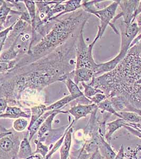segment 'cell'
<instances>
[{"label":"cell","instance_id":"cell-1","mask_svg":"<svg viewBox=\"0 0 141 159\" xmlns=\"http://www.w3.org/2000/svg\"><path fill=\"white\" fill-rule=\"evenodd\" d=\"M80 31L54 51L36 61L15 68L1 75L12 89L15 100L26 90L41 91L52 83L62 81L76 69V48Z\"/></svg>","mask_w":141,"mask_h":159},{"label":"cell","instance_id":"cell-2","mask_svg":"<svg viewBox=\"0 0 141 159\" xmlns=\"http://www.w3.org/2000/svg\"><path fill=\"white\" fill-rule=\"evenodd\" d=\"M141 39L129 49L126 55L114 70L94 77L89 83L103 91L107 98L123 96L129 100L140 91Z\"/></svg>","mask_w":141,"mask_h":159},{"label":"cell","instance_id":"cell-3","mask_svg":"<svg viewBox=\"0 0 141 159\" xmlns=\"http://www.w3.org/2000/svg\"><path fill=\"white\" fill-rule=\"evenodd\" d=\"M91 15L80 8L53 20L54 23L51 30L18 61L15 68L36 61L63 45L87 22Z\"/></svg>","mask_w":141,"mask_h":159},{"label":"cell","instance_id":"cell-4","mask_svg":"<svg viewBox=\"0 0 141 159\" xmlns=\"http://www.w3.org/2000/svg\"><path fill=\"white\" fill-rule=\"evenodd\" d=\"M119 27L121 34V46L119 53L113 60L104 63L99 64L98 65L97 70L95 75V77L100 74L103 75L109 72L117 66V65L125 58L132 42L140 30V28L136 22L130 24L127 27L123 21H121Z\"/></svg>","mask_w":141,"mask_h":159},{"label":"cell","instance_id":"cell-5","mask_svg":"<svg viewBox=\"0 0 141 159\" xmlns=\"http://www.w3.org/2000/svg\"><path fill=\"white\" fill-rule=\"evenodd\" d=\"M84 28L85 25H83L80 31L77 43L76 69L80 68L91 69L95 72V75L98 64L94 61L92 56V49L97 40L100 38V34L97 33L93 42L88 46L83 38Z\"/></svg>","mask_w":141,"mask_h":159},{"label":"cell","instance_id":"cell-6","mask_svg":"<svg viewBox=\"0 0 141 159\" xmlns=\"http://www.w3.org/2000/svg\"><path fill=\"white\" fill-rule=\"evenodd\" d=\"M118 6L119 1H115L105 8L91 13V15L96 16L100 19V24L98 25V33L100 34V38L103 36L107 25H110Z\"/></svg>","mask_w":141,"mask_h":159},{"label":"cell","instance_id":"cell-7","mask_svg":"<svg viewBox=\"0 0 141 159\" xmlns=\"http://www.w3.org/2000/svg\"><path fill=\"white\" fill-rule=\"evenodd\" d=\"M140 1H119V6L122 10L121 12L114 17L111 22L110 26L113 29L115 27L114 23L119 18L123 17V22L128 27L130 24L134 23V13L137 9Z\"/></svg>","mask_w":141,"mask_h":159},{"label":"cell","instance_id":"cell-8","mask_svg":"<svg viewBox=\"0 0 141 159\" xmlns=\"http://www.w3.org/2000/svg\"><path fill=\"white\" fill-rule=\"evenodd\" d=\"M97 105L92 103L88 105H83L81 103L71 107L67 111L75 118V121H77L82 118L86 117L87 115L92 114L95 110H97Z\"/></svg>","mask_w":141,"mask_h":159},{"label":"cell","instance_id":"cell-9","mask_svg":"<svg viewBox=\"0 0 141 159\" xmlns=\"http://www.w3.org/2000/svg\"><path fill=\"white\" fill-rule=\"evenodd\" d=\"M95 77V72L91 69L80 68L75 69L73 72L74 81L78 85L79 83L88 82L92 80Z\"/></svg>","mask_w":141,"mask_h":159},{"label":"cell","instance_id":"cell-10","mask_svg":"<svg viewBox=\"0 0 141 159\" xmlns=\"http://www.w3.org/2000/svg\"><path fill=\"white\" fill-rule=\"evenodd\" d=\"M67 111H62L61 110H55L53 114L45 119L41 126H40V129L38 132V136L39 141L42 140V138L48 132H50L52 130V124L53 120L55 117L60 114H67Z\"/></svg>","mask_w":141,"mask_h":159},{"label":"cell","instance_id":"cell-11","mask_svg":"<svg viewBox=\"0 0 141 159\" xmlns=\"http://www.w3.org/2000/svg\"><path fill=\"white\" fill-rule=\"evenodd\" d=\"M74 120L69 126V129L67 130L65 138L60 148V159H68L69 157V151L70 149L71 141H72V134L73 132L72 125L75 123Z\"/></svg>","mask_w":141,"mask_h":159},{"label":"cell","instance_id":"cell-12","mask_svg":"<svg viewBox=\"0 0 141 159\" xmlns=\"http://www.w3.org/2000/svg\"><path fill=\"white\" fill-rule=\"evenodd\" d=\"M115 110L118 112L122 111H130L133 107L129 101L123 96H115L109 98Z\"/></svg>","mask_w":141,"mask_h":159},{"label":"cell","instance_id":"cell-13","mask_svg":"<svg viewBox=\"0 0 141 159\" xmlns=\"http://www.w3.org/2000/svg\"><path fill=\"white\" fill-rule=\"evenodd\" d=\"M30 117L31 115H29L27 112L24 111L20 108L16 106H7L4 113L0 115L1 118L18 119L20 118H29Z\"/></svg>","mask_w":141,"mask_h":159},{"label":"cell","instance_id":"cell-14","mask_svg":"<svg viewBox=\"0 0 141 159\" xmlns=\"http://www.w3.org/2000/svg\"><path fill=\"white\" fill-rule=\"evenodd\" d=\"M73 72L70 73L69 75H68L62 80V82L65 84L67 89L69 91L70 94L73 96L77 99L78 98H81V97H85V96L83 94V93L80 90L79 87H78V85L74 81H72Z\"/></svg>","mask_w":141,"mask_h":159},{"label":"cell","instance_id":"cell-15","mask_svg":"<svg viewBox=\"0 0 141 159\" xmlns=\"http://www.w3.org/2000/svg\"><path fill=\"white\" fill-rule=\"evenodd\" d=\"M127 122L122 118L116 119L110 123H107L106 127L105 138L107 142L111 139V137L115 132L118 129L126 125Z\"/></svg>","mask_w":141,"mask_h":159},{"label":"cell","instance_id":"cell-16","mask_svg":"<svg viewBox=\"0 0 141 159\" xmlns=\"http://www.w3.org/2000/svg\"><path fill=\"white\" fill-rule=\"evenodd\" d=\"M82 1L81 0H70V1H65L63 3L65 6V9L62 12L58 15H57L51 19V20H54L55 19L59 18L60 16H64L66 14L74 12L77 10L82 8Z\"/></svg>","mask_w":141,"mask_h":159},{"label":"cell","instance_id":"cell-17","mask_svg":"<svg viewBox=\"0 0 141 159\" xmlns=\"http://www.w3.org/2000/svg\"><path fill=\"white\" fill-rule=\"evenodd\" d=\"M33 156H34V154L32 151L29 138L25 137L20 143L18 158L19 159H27Z\"/></svg>","mask_w":141,"mask_h":159},{"label":"cell","instance_id":"cell-18","mask_svg":"<svg viewBox=\"0 0 141 159\" xmlns=\"http://www.w3.org/2000/svg\"><path fill=\"white\" fill-rule=\"evenodd\" d=\"M47 106L44 104H39L38 106L31 107V120L29 124V127L28 129H29L33 124L38 120L39 118L45 113L47 110Z\"/></svg>","mask_w":141,"mask_h":159},{"label":"cell","instance_id":"cell-19","mask_svg":"<svg viewBox=\"0 0 141 159\" xmlns=\"http://www.w3.org/2000/svg\"><path fill=\"white\" fill-rule=\"evenodd\" d=\"M55 111V110H54ZM54 111H47L45 113H44L43 115H42L39 119L35 122L32 126L28 130H29V141H31L33 137L34 136L36 132H38V130L40 129V126H41L42 124H43L44 121H45V119L48 117L50 115L53 114Z\"/></svg>","mask_w":141,"mask_h":159},{"label":"cell","instance_id":"cell-20","mask_svg":"<svg viewBox=\"0 0 141 159\" xmlns=\"http://www.w3.org/2000/svg\"><path fill=\"white\" fill-rule=\"evenodd\" d=\"M11 7L8 3L7 1H0V24L1 30H3L4 25L6 24V20L8 17L9 13L11 12Z\"/></svg>","mask_w":141,"mask_h":159},{"label":"cell","instance_id":"cell-21","mask_svg":"<svg viewBox=\"0 0 141 159\" xmlns=\"http://www.w3.org/2000/svg\"><path fill=\"white\" fill-rule=\"evenodd\" d=\"M99 144L101 147V150L105 159H114L116 154L113 150L110 145L105 141L103 136L100 135Z\"/></svg>","mask_w":141,"mask_h":159},{"label":"cell","instance_id":"cell-22","mask_svg":"<svg viewBox=\"0 0 141 159\" xmlns=\"http://www.w3.org/2000/svg\"><path fill=\"white\" fill-rule=\"evenodd\" d=\"M75 99H76V98L71 96V94H69L68 96H66L59 100L47 107L46 110L54 111V110H60V109H62V107L65 106L66 105H67L68 103H70V102Z\"/></svg>","mask_w":141,"mask_h":159},{"label":"cell","instance_id":"cell-23","mask_svg":"<svg viewBox=\"0 0 141 159\" xmlns=\"http://www.w3.org/2000/svg\"><path fill=\"white\" fill-rule=\"evenodd\" d=\"M12 134L11 132L5 133L4 135L1 136L0 148L1 150L5 153H8L12 150L14 147V142L8 135Z\"/></svg>","mask_w":141,"mask_h":159},{"label":"cell","instance_id":"cell-24","mask_svg":"<svg viewBox=\"0 0 141 159\" xmlns=\"http://www.w3.org/2000/svg\"><path fill=\"white\" fill-rule=\"evenodd\" d=\"M118 114L122 119L128 123L141 124V116L135 112L122 111L118 112Z\"/></svg>","mask_w":141,"mask_h":159},{"label":"cell","instance_id":"cell-25","mask_svg":"<svg viewBox=\"0 0 141 159\" xmlns=\"http://www.w3.org/2000/svg\"><path fill=\"white\" fill-rule=\"evenodd\" d=\"M98 109H101L103 111H106L109 114H113L116 117L122 118L121 116L115 110L114 107L113 106L112 103L111 102L110 99L109 98H107L106 99L104 100L101 103L97 105Z\"/></svg>","mask_w":141,"mask_h":159},{"label":"cell","instance_id":"cell-26","mask_svg":"<svg viewBox=\"0 0 141 159\" xmlns=\"http://www.w3.org/2000/svg\"><path fill=\"white\" fill-rule=\"evenodd\" d=\"M24 2L25 4L28 11L30 15V16L31 17V22H32L31 27H32L35 24L36 17V4L35 1H27L26 0V1H24Z\"/></svg>","mask_w":141,"mask_h":159},{"label":"cell","instance_id":"cell-27","mask_svg":"<svg viewBox=\"0 0 141 159\" xmlns=\"http://www.w3.org/2000/svg\"><path fill=\"white\" fill-rule=\"evenodd\" d=\"M82 84L84 88V93L85 97L89 99L90 98H92V97L95 96L97 93H104L103 91L100 89H97L94 87L91 86L89 84H86L85 82H82Z\"/></svg>","mask_w":141,"mask_h":159},{"label":"cell","instance_id":"cell-28","mask_svg":"<svg viewBox=\"0 0 141 159\" xmlns=\"http://www.w3.org/2000/svg\"><path fill=\"white\" fill-rule=\"evenodd\" d=\"M29 122L24 118L16 119L13 124V127L16 132H23L29 127Z\"/></svg>","mask_w":141,"mask_h":159},{"label":"cell","instance_id":"cell-29","mask_svg":"<svg viewBox=\"0 0 141 159\" xmlns=\"http://www.w3.org/2000/svg\"><path fill=\"white\" fill-rule=\"evenodd\" d=\"M35 143L36 144V150L33 153V154H40L43 157H45L49 152V148L47 145H44L41 141L39 140H35Z\"/></svg>","mask_w":141,"mask_h":159},{"label":"cell","instance_id":"cell-30","mask_svg":"<svg viewBox=\"0 0 141 159\" xmlns=\"http://www.w3.org/2000/svg\"><path fill=\"white\" fill-rule=\"evenodd\" d=\"M16 22H15V23L12 24V25H10L9 27L6 28V29H4L3 30L1 31V33H0V46H1V48H1V52H2L3 48L4 46V44L6 43V40L7 39L8 35L9 34V33H10V31L12 30L13 28L14 27V26H15V24H16Z\"/></svg>","mask_w":141,"mask_h":159},{"label":"cell","instance_id":"cell-31","mask_svg":"<svg viewBox=\"0 0 141 159\" xmlns=\"http://www.w3.org/2000/svg\"><path fill=\"white\" fill-rule=\"evenodd\" d=\"M107 97L104 93H97L95 96L92 97V98H90L89 100H91V102L94 104L98 105L101 103V102H103L104 100L106 99Z\"/></svg>","mask_w":141,"mask_h":159},{"label":"cell","instance_id":"cell-32","mask_svg":"<svg viewBox=\"0 0 141 159\" xmlns=\"http://www.w3.org/2000/svg\"><path fill=\"white\" fill-rule=\"evenodd\" d=\"M19 19L21 20H22L24 21H25L27 22V24H29L30 25H31L32 22H31V17L30 16L29 12L28 10L24 11L21 13V15L20 16Z\"/></svg>","mask_w":141,"mask_h":159},{"label":"cell","instance_id":"cell-33","mask_svg":"<svg viewBox=\"0 0 141 159\" xmlns=\"http://www.w3.org/2000/svg\"><path fill=\"white\" fill-rule=\"evenodd\" d=\"M8 102L6 99L3 98L0 99V112L1 114H3L6 111V109L7 108Z\"/></svg>","mask_w":141,"mask_h":159},{"label":"cell","instance_id":"cell-34","mask_svg":"<svg viewBox=\"0 0 141 159\" xmlns=\"http://www.w3.org/2000/svg\"><path fill=\"white\" fill-rule=\"evenodd\" d=\"M124 127H125L127 130H129V132L131 133L133 135H134L136 136V137H138V138L141 139V132H139V130H136V129H134V128H133L132 127L126 126V125H125Z\"/></svg>","mask_w":141,"mask_h":159},{"label":"cell","instance_id":"cell-35","mask_svg":"<svg viewBox=\"0 0 141 159\" xmlns=\"http://www.w3.org/2000/svg\"><path fill=\"white\" fill-rule=\"evenodd\" d=\"M124 148L123 145H122L121 148L119 149V152H118V154L114 159H124Z\"/></svg>","mask_w":141,"mask_h":159},{"label":"cell","instance_id":"cell-36","mask_svg":"<svg viewBox=\"0 0 141 159\" xmlns=\"http://www.w3.org/2000/svg\"><path fill=\"white\" fill-rule=\"evenodd\" d=\"M89 159H103V157L101 156L98 148L96 150V151H95L94 153Z\"/></svg>","mask_w":141,"mask_h":159},{"label":"cell","instance_id":"cell-37","mask_svg":"<svg viewBox=\"0 0 141 159\" xmlns=\"http://www.w3.org/2000/svg\"><path fill=\"white\" fill-rule=\"evenodd\" d=\"M141 13V1H139V5H138V7H137V9L136 10L135 12L134 13V20H133V21L135 22V20L136 18V17L139 16V15H140Z\"/></svg>","mask_w":141,"mask_h":159},{"label":"cell","instance_id":"cell-38","mask_svg":"<svg viewBox=\"0 0 141 159\" xmlns=\"http://www.w3.org/2000/svg\"><path fill=\"white\" fill-rule=\"evenodd\" d=\"M126 126L132 127L133 128H137L141 130V124H132V123H127Z\"/></svg>","mask_w":141,"mask_h":159},{"label":"cell","instance_id":"cell-39","mask_svg":"<svg viewBox=\"0 0 141 159\" xmlns=\"http://www.w3.org/2000/svg\"><path fill=\"white\" fill-rule=\"evenodd\" d=\"M35 157L34 159H49L50 157H51L50 156H49V154H48L45 157H44L42 156H41L40 154H35Z\"/></svg>","mask_w":141,"mask_h":159},{"label":"cell","instance_id":"cell-40","mask_svg":"<svg viewBox=\"0 0 141 159\" xmlns=\"http://www.w3.org/2000/svg\"><path fill=\"white\" fill-rule=\"evenodd\" d=\"M136 19H137V24L139 28L141 27V13L140 15H139L137 17H136Z\"/></svg>","mask_w":141,"mask_h":159},{"label":"cell","instance_id":"cell-41","mask_svg":"<svg viewBox=\"0 0 141 159\" xmlns=\"http://www.w3.org/2000/svg\"><path fill=\"white\" fill-rule=\"evenodd\" d=\"M133 112H135L138 115H139V116H141V109H138L135 108L133 111Z\"/></svg>","mask_w":141,"mask_h":159},{"label":"cell","instance_id":"cell-42","mask_svg":"<svg viewBox=\"0 0 141 159\" xmlns=\"http://www.w3.org/2000/svg\"><path fill=\"white\" fill-rule=\"evenodd\" d=\"M34 156H35V155H34ZM33 156L32 157H29V158H27V159H30V158H31V157H33V156ZM15 159V157H12V159Z\"/></svg>","mask_w":141,"mask_h":159},{"label":"cell","instance_id":"cell-43","mask_svg":"<svg viewBox=\"0 0 141 159\" xmlns=\"http://www.w3.org/2000/svg\"><path fill=\"white\" fill-rule=\"evenodd\" d=\"M138 84H141V80H140L138 82Z\"/></svg>","mask_w":141,"mask_h":159},{"label":"cell","instance_id":"cell-44","mask_svg":"<svg viewBox=\"0 0 141 159\" xmlns=\"http://www.w3.org/2000/svg\"><path fill=\"white\" fill-rule=\"evenodd\" d=\"M35 156H33V157H31V158H30V159H34V158H35Z\"/></svg>","mask_w":141,"mask_h":159}]
</instances>
